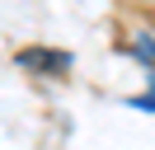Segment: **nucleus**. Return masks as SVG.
Listing matches in <instances>:
<instances>
[{
  "label": "nucleus",
  "instance_id": "nucleus-1",
  "mask_svg": "<svg viewBox=\"0 0 155 150\" xmlns=\"http://www.w3.org/2000/svg\"><path fill=\"white\" fill-rule=\"evenodd\" d=\"M19 61L24 66H42V70H66L71 56L66 52H19Z\"/></svg>",
  "mask_w": 155,
  "mask_h": 150
},
{
  "label": "nucleus",
  "instance_id": "nucleus-2",
  "mask_svg": "<svg viewBox=\"0 0 155 150\" xmlns=\"http://www.w3.org/2000/svg\"><path fill=\"white\" fill-rule=\"evenodd\" d=\"M132 56H136V61H146V66L155 70V38H150V33L132 38Z\"/></svg>",
  "mask_w": 155,
  "mask_h": 150
},
{
  "label": "nucleus",
  "instance_id": "nucleus-3",
  "mask_svg": "<svg viewBox=\"0 0 155 150\" xmlns=\"http://www.w3.org/2000/svg\"><path fill=\"white\" fill-rule=\"evenodd\" d=\"M132 108H146V112H155V84H150V94H141V99H132Z\"/></svg>",
  "mask_w": 155,
  "mask_h": 150
}]
</instances>
